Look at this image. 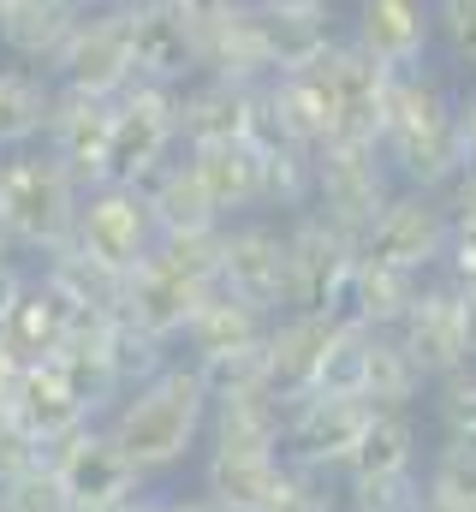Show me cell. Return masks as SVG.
<instances>
[{"label":"cell","instance_id":"1","mask_svg":"<svg viewBox=\"0 0 476 512\" xmlns=\"http://www.w3.org/2000/svg\"><path fill=\"white\" fill-rule=\"evenodd\" d=\"M102 429L114 435V447L131 459L143 483H167L173 471H185L203 453V429H209V387L197 364L173 358L149 382L125 387L114 411L102 417Z\"/></svg>","mask_w":476,"mask_h":512},{"label":"cell","instance_id":"2","mask_svg":"<svg viewBox=\"0 0 476 512\" xmlns=\"http://www.w3.org/2000/svg\"><path fill=\"white\" fill-rule=\"evenodd\" d=\"M375 149L393 173L399 191H447L465 173L459 155V90L447 66H423V72H399L387 84V108Z\"/></svg>","mask_w":476,"mask_h":512},{"label":"cell","instance_id":"3","mask_svg":"<svg viewBox=\"0 0 476 512\" xmlns=\"http://www.w3.org/2000/svg\"><path fill=\"white\" fill-rule=\"evenodd\" d=\"M84 185L36 143V149H12L0 155V227L12 256L42 262L72 239V215H78Z\"/></svg>","mask_w":476,"mask_h":512},{"label":"cell","instance_id":"4","mask_svg":"<svg viewBox=\"0 0 476 512\" xmlns=\"http://www.w3.org/2000/svg\"><path fill=\"white\" fill-rule=\"evenodd\" d=\"M179 155V114L167 84H131L114 96V126L102 149V185H143Z\"/></svg>","mask_w":476,"mask_h":512},{"label":"cell","instance_id":"5","mask_svg":"<svg viewBox=\"0 0 476 512\" xmlns=\"http://www.w3.org/2000/svg\"><path fill=\"white\" fill-rule=\"evenodd\" d=\"M453 239V215H447V197L435 191H393L387 209L363 227L357 256L375 262V268H399V274H441V256Z\"/></svg>","mask_w":476,"mask_h":512},{"label":"cell","instance_id":"6","mask_svg":"<svg viewBox=\"0 0 476 512\" xmlns=\"http://www.w3.org/2000/svg\"><path fill=\"white\" fill-rule=\"evenodd\" d=\"M393 191L399 185L375 143H322L310 155V209L352 239H363V227L387 209Z\"/></svg>","mask_w":476,"mask_h":512},{"label":"cell","instance_id":"7","mask_svg":"<svg viewBox=\"0 0 476 512\" xmlns=\"http://www.w3.org/2000/svg\"><path fill=\"white\" fill-rule=\"evenodd\" d=\"M42 465L54 471V483H60V495H66V507L72 512L125 507L131 495L155 489V483H143V477L131 471V459L119 453L114 435H108L96 417L78 423L72 435H60L54 447H42Z\"/></svg>","mask_w":476,"mask_h":512},{"label":"cell","instance_id":"8","mask_svg":"<svg viewBox=\"0 0 476 512\" xmlns=\"http://www.w3.org/2000/svg\"><path fill=\"white\" fill-rule=\"evenodd\" d=\"M369 423V405L352 393H304L286 405V423H280V459L304 477H328L340 483L346 459H352L357 435Z\"/></svg>","mask_w":476,"mask_h":512},{"label":"cell","instance_id":"9","mask_svg":"<svg viewBox=\"0 0 476 512\" xmlns=\"http://www.w3.org/2000/svg\"><path fill=\"white\" fill-rule=\"evenodd\" d=\"M215 292H227L262 316L286 310V227L274 215H238L221 227Z\"/></svg>","mask_w":476,"mask_h":512},{"label":"cell","instance_id":"10","mask_svg":"<svg viewBox=\"0 0 476 512\" xmlns=\"http://www.w3.org/2000/svg\"><path fill=\"white\" fill-rule=\"evenodd\" d=\"M155 239H161V227H155V215H149L137 185H102V179L84 185L78 215H72V245L90 262H102L114 274H131L143 256L155 251Z\"/></svg>","mask_w":476,"mask_h":512},{"label":"cell","instance_id":"11","mask_svg":"<svg viewBox=\"0 0 476 512\" xmlns=\"http://www.w3.org/2000/svg\"><path fill=\"white\" fill-rule=\"evenodd\" d=\"M280 227H286V310H334L340 316V292L352 280L357 239L340 233L334 221H322L316 209H298Z\"/></svg>","mask_w":476,"mask_h":512},{"label":"cell","instance_id":"12","mask_svg":"<svg viewBox=\"0 0 476 512\" xmlns=\"http://www.w3.org/2000/svg\"><path fill=\"white\" fill-rule=\"evenodd\" d=\"M310 78L322 90V108H328V143H375L393 78L375 60H363L346 36L310 60Z\"/></svg>","mask_w":476,"mask_h":512},{"label":"cell","instance_id":"13","mask_svg":"<svg viewBox=\"0 0 476 512\" xmlns=\"http://www.w3.org/2000/svg\"><path fill=\"white\" fill-rule=\"evenodd\" d=\"M119 24H125V42H131V66H137V84H191L203 72V48H197V24L167 6V0H114Z\"/></svg>","mask_w":476,"mask_h":512},{"label":"cell","instance_id":"14","mask_svg":"<svg viewBox=\"0 0 476 512\" xmlns=\"http://www.w3.org/2000/svg\"><path fill=\"white\" fill-rule=\"evenodd\" d=\"M209 292H215L209 280H197L191 268L167 262L161 251H149L131 274H125L119 322H131L137 334H149V340H161V346L179 352V334H185V322L197 316V304H203Z\"/></svg>","mask_w":476,"mask_h":512},{"label":"cell","instance_id":"15","mask_svg":"<svg viewBox=\"0 0 476 512\" xmlns=\"http://www.w3.org/2000/svg\"><path fill=\"white\" fill-rule=\"evenodd\" d=\"M363 60H375L387 78L435 66V18L429 0H352V18L340 30Z\"/></svg>","mask_w":476,"mask_h":512},{"label":"cell","instance_id":"16","mask_svg":"<svg viewBox=\"0 0 476 512\" xmlns=\"http://www.w3.org/2000/svg\"><path fill=\"white\" fill-rule=\"evenodd\" d=\"M48 78H54L60 90L102 96V102H114L119 90L137 84L131 42H125V24H119L114 6H96V12H84V18L72 24V36H66V48L54 54Z\"/></svg>","mask_w":476,"mask_h":512},{"label":"cell","instance_id":"17","mask_svg":"<svg viewBox=\"0 0 476 512\" xmlns=\"http://www.w3.org/2000/svg\"><path fill=\"white\" fill-rule=\"evenodd\" d=\"M340 334V316L334 310H280L262 334V387L292 405L304 393H316L322 382V358Z\"/></svg>","mask_w":476,"mask_h":512},{"label":"cell","instance_id":"18","mask_svg":"<svg viewBox=\"0 0 476 512\" xmlns=\"http://www.w3.org/2000/svg\"><path fill=\"white\" fill-rule=\"evenodd\" d=\"M393 340L411 352V364L435 382L447 370H459L471 352H465V292L447 280V274H429L411 298V310L399 316Z\"/></svg>","mask_w":476,"mask_h":512},{"label":"cell","instance_id":"19","mask_svg":"<svg viewBox=\"0 0 476 512\" xmlns=\"http://www.w3.org/2000/svg\"><path fill=\"white\" fill-rule=\"evenodd\" d=\"M179 114V149H209V143H256L262 126V90H244L227 78L197 72L191 84L173 90Z\"/></svg>","mask_w":476,"mask_h":512},{"label":"cell","instance_id":"20","mask_svg":"<svg viewBox=\"0 0 476 512\" xmlns=\"http://www.w3.org/2000/svg\"><path fill=\"white\" fill-rule=\"evenodd\" d=\"M292 483L280 453H197V495L221 512H274Z\"/></svg>","mask_w":476,"mask_h":512},{"label":"cell","instance_id":"21","mask_svg":"<svg viewBox=\"0 0 476 512\" xmlns=\"http://www.w3.org/2000/svg\"><path fill=\"white\" fill-rule=\"evenodd\" d=\"M108 126H114V102L78 96V90H60V84H54V108H48V126H42V149H48L78 185H96L102 149H108Z\"/></svg>","mask_w":476,"mask_h":512},{"label":"cell","instance_id":"22","mask_svg":"<svg viewBox=\"0 0 476 512\" xmlns=\"http://www.w3.org/2000/svg\"><path fill=\"white\" fill-rule=\"evenodd\" d=\"M108 328H114V316H78V328H72V340L48 358L54 364V376L66 382V393L84 405V417H108L114 411V399L125 393L114 376V352H108Z\"/></svg>","mask_w":476,"mask_h":512},{"label":"cell","instance_id":"23","mask_svg":"<svg viewBox=\"0 0 476 512\" xmlns=\"http://www.w3.org/2000/svg\"><path fill=\"white\" fill-rule=\"evenodd\" d=\"M429 447L435 441L423 429V411H369L340 483H352V477H411V471H423Z\"/></svg>","mask_w":476,"mask_h":512},{"label":"cell","instance_id":"24","mask_svg":"<svg viewBox=\"0 0 476 512\" xmlns=\"http://www.w3.org/2000/svg\"><path fill=\"white\" fill-rule=\"evenodd\" d=\"M72 328H78V310L30 268V280H24L12 316L0 322V346H6L18 364H48V358L72 340Z\"/></svg>","mask_w":476,"mask_h":512},{"label":"cell","instance_id":"25","mask_svg":"<svg viewBox=\"0 0 476 512\" xmlns=\"http://www.w3.org/2000/svg\"><path fill=\"white\" fill-rule=\"evenodd\" d=\"M197 185L209 191L215 215L238 221V215H262V155L256 143H209V149H185Z\"/></svg>","mask_w":476,"mask_h":512},{"label":"cell","instance_id":"26","mask_svg":"<svg viewBox=\"0 0 476 512\" xmlns=\"http://www.w3.org/2000/svg\"><path fill=\"white\" fill-rule=\"evenodd\" d=\"M78 18H84V12L66 6V0H12V6L0 12V54H6V66L48 72Z\"/></svg>","mask_w":476,"mask_h":512},{"label":"cell","instance_id":"27","mask_svg":"<svg viewBox=\"0 0 476 512\" xmlns=\"http://www.w3.org/2000/svg\"><path fill=\"white\" fill-rule=\"evenodd\" d=\"M280 423H286V405L268 387H250V393H233V399H209L203 447L209 453H280Z\"/></svg>","mask_w":476,"mask_h":512},{"label":"cell","instance_id":"28","mask_svg":"<svg viewBox=\"0 0 476 512\" xmlns=\"http://www.w3.org/2000/svg\"><path fill=\"white\" fill-rule=\"evenodd\" d=\"M268 322H274V316L238 304L227 292H209V298L197 304V316L185 322V334H179V358H185V364H209V358H221V352H250V346H262Z\"/></svg>","mask_w":476,"mask_h":512},{"label":"cell","instance_id":"29","mask_svg":"<svg viewBox=\"0 0 476 512\" xmlns=\"http://www.w3.org/2000/svg\"><path fill=\"white\" fill-rule=\"evenodd\" d=\"M6 405H12V417L24 423V435H30L36 447H54L60 435H72L78 423H90L84 405H78V399L66 393V382L54 376V364H24L18 382L6 387Z\"/></svg>","mask_w":476,"mask_h":512},{"label":"cell","instance_id":"30","mask_svg":"<svg viewBox=\"0 0 476 512\" xmlns=\"http://www.w3.org/2000/svg\"><path fill=\"white\" fill-rule=\"evenodd\" d=\"M137 191H143V203H149V215H155V227H161V233H215V227H227V221L215 215L209 191L197 185V173H191L185 149H179L161 173H149Z\"/></svg>","mask_w":476,"mask_h":512},{"label":"cell","instance_id":"31","mask_svg":"<svg viewBox=\"0 0 476 512\" xmlns=\"http://www.w3.org/2000/svg\"><path fill=\"white\" fill-rule=\"evenodd\" d=\"M417 274H399V268H375V262H352V280H346V292H340V316L357 322V328H375V334H393L399 328V316L411 310V298H417Z\"/></svg>","mask_w":476,"mask_h":512},{"label":"cell","instance_id":"32","mask_svg":"<svg viewBox=\"0 0 476 512\" xmlns=\"http://www.w3.org/2000/svg\"><path fill=\"white\" fill-rule=\"evenodd\" d=\"M78 316H119V292H125V274L114 268H102V262H90V256L78 251L72 239L60 245V251H48L42 262H30Z\"/></svg>","mask_w":476,"mask_h":512},{"label":"cell","instance_id":"33","mask_svg":"<svg viewBox=\"0 0 476 512\" xmlns=\"http://www.w3.org/2000/svg\"><path fill=\"white\" fill-rule=\"evenodd\" d=\"M423 393H429V376L411 364V352H405L393 334H375V328H369L357 399H363L369 411H423Z\"/></svg>","mask_w":476,"mask_h":512},{"label":"cell","instance_id":"34","mask_svg":"<svg viewBox=\"0 0 476 512\" xmlns=\"http://www.w3.org/2000/svg\"><path fill=\"white\" fill-rule=\"evenodd\" d=\"M54 108V78L30 66H0V155L36 149Z\"/></svg>","mask_w":476,"mask_h":512},{"label":"cell","instance_id":"35","mask_svg":"<svg viewBox=\"0 0 476 512\" xmlns=\"http://www.w3.org/2000/svg\"><path fill=\"white\" fill-rule=\"evenodd\" d=\"M262 155V215L286 221L298 209H310V155L316 149H298V143H256Z\"/></svg>","mask_w":476,"mask_h":512},{"label":"cell","instance_id":"36","mask_svg":"<svg viewBox=\"0 0 476 512\" xmlns=\"http://www.w3.org/2000/svg\"><path fill=\"white\" fill-rule=\"evenodd\" d=\"M423 411H429V435L435 441H465V435H476V358H465L447 376H435L429 393H423Z\"/></svg>","mask_w":476,"mask_h":512},{"label":"cell","instance_id":"37","mask_svg":"<svg viewBox=\"0 0 476 512\" xmlns=\"http://www.w3.org/2000/svg\"><path fill=\"white\" fill-rule=\"evenodd\" d=\"M435 18V66L476 78V0H429Z\"/></svg>","mask_w":476,"mask_h":512},{"label":"cell","instance_id":"38","mask_svg":"<svg viewBox=\"0 0 476 512\" xmlns=\"http://www.w3.org/2000/svg\"><path fill=\"white\" fill-rule=\"evenodd\" d=\"M108 352H114V376H119V387L149 382L155 370H167V364L179 358L173 346H161V340L137 334V328H131V322H119V316H114V328H108Z\"/></svg>","mask_w":476,"mask_h":512},{"label":"cell","instance_id":"39","mask_svg":"<svg viewBox=\"0 0 476 512\" xmlns=\"http://www.w3.org/2000/svg\"><path fill=\"white\" fill-rule=\"evenodd\" d=\"M197 376H203V387H209V399L250 393V387H262V346H250V352H221V358L197 364Z\"/></svg>","mask_w":476,"mask_h":512},{"label":"cell","instance_id":"40","mask_svg":"<svg viewBox=\"0 0 476 512\" xmlns=\"http://www.w3.org/2000/svg\"><path fill=\"white\" fill-rule=\"evenodd\" d=\"M0 512H72V507H66L54 471H48V465H30L24 477L0 483Z\"/></svg>","mask_w":476,"mask_h":512},{"label":"cell","instance_id":"41","mask_svg":"<svg viewBox=\"0 0 476 512\" xmlns=\"http://www.w3.org/2000/svg\"><path fill=\"white\" fill-rule=\"evenodd\" d=\"M30 465H42V447L24 435V423H18V417H12V405L0 399V483L24 477Z\"/></svg>","mask_w":476,"mask_h":512},{"label":"cell","instance_id":"42","mask_svg":"<svg viewBox=\"0 0 476 512\" xmlns=\"http://www.w3.org/2000/svg\"><path fill=\"white\" fill-rule=\"evenodd\" d=\"M274 512H340V483L292 471V483H286V495H280V507Z\"/></svg>","mask_w":476,"mask_h":512},{"label":"cell","instance_id":"43","mask_svg":"<svg viewBox=\"0 0 476 512\" xmlns=\"http://www.w3.org/2000/svg\"><path fill=\"white\" fill-rule=\"evenodd\" d=\"M441 274H447L459 292H476V227H453L447 256H441Z\"/></svg>","mask_w":476,"mask_h":512},{"label":"cell","instance_id":"44","mask_svg":"<svg viewBox=\"0 0 476 512\" xmlns=\"http://www.w3.org/2000/svg\"><path fill=\"white\" fill-rule=\"evenodd\" d=\"M441 197H447V215H453V227H476V173H471V167H465V173H459V179H453Z\"/></svg>","mask_w":476,"mask_h":512},{"label":"cell","instance_id":"45","mask_svg":"<svg viewBox=\"0 0 476 512\" xmlns=\"http://www.w3.org/2000/svg\"><path fill=\"white\" fill-rule=\"evenodd\" d=\"M24 280H30V262L0 256V322L12 316V304H18V292H24Z\"/></svg>","mask_w":476,"mask_h":512},{"label":"cell","instance_id":"46","mask_svg":"<svg viewBox=\"0 0 476 512\" xmlns=\"http://www.w3.org/2000/svg\"><path fill=\"white\" fill-rule=\"evenodd\" d=\"M459 155H465V167L476 173V84L459 90Z\"/></svg>","mask_w":476,"mask_h":512},{"label":"cell","instance_id":"47","mask_svg":"<svg viewBox=\"0 0 476 512\" xmlns=\"http://www.w3.org/2000/svg\"><path fill=\"white\" fill-rule=\"evenodd\" d=\"M262 12H280V18H334L340 0H256Z\"/></svg>","mask_w":476,"mask_h":512},{"label":"cell","instance_id":"48","mask_svg":"<svg viewBox=\"0 0 476 512\" xmlns=\"http://www.w3.org/2000/svg\"><path fill=\"white\" fill-rule=\"evenodd\" d=\"M167 6H179V12H185V18H191L197 30H209L215 18H227L233 6H244V0H167Z\"/></svg>","mask_w":476,"mask_h":512},{"label":"cell","instance_id":"49","mask_svg":"<svg viewBox=\"0 0 476 512\" xmlns=\"http://www.w3.org/2000/svg\"><path fill=\"white\" fill-rule=\"evenodd\" d=\"M18 370H24V364H18V358H12V352L0 346V399H6V387L18 382Z\"/></svg>","mask_w":476,"mask_h":512},{"label":"cell","instance_id":"50","mask_svg":"<svg viewBox=\"0 0 476 512\" xmlns=\"http://www.w3.org/2000/svg\"><path fill=\"white\" fill-rule=\"evenodd\" d=\"M465 352L476 358V292H465Z\"/></svg>","mask_w":476,"mask_h":512},{"label":"cell","instance_id":"51","mask_svg":"<svg viewBox=\"0 0 476 512\" xmlns=\"http://www.w3.org/2000/svg\"><path fill=\"white\" fill-rule=\"evenodd\" d=\"M173 512H221V507H209L203 495H173Z\"/></svg>","mask_w":476,"mask_h":512},{"label":"cell","instance_id":"52","mask_svg":"<svg viewBox=\"0 0 476 512\" xmlns=\"http://www.w3.org/2000/svg\"><path fill=\"white\" fill-rule=\"evenodd\" d=\"M66 6H78V12H96V6H114V0H66Z\"/></svg>","mask_w":476,"mask_h":512},{"label":"cell","instance_id":"53","mask_svg":"<svg viewBox=\"0 0 476 512\" xmlns=\"http://www.w3.org/2000/svg\"><path fill=\"white\" fill-rule=\"evenodd\" d=\"M447 447H465V453L476 459V435H465V441H447Z\"/></svg>","mask_w":476,"mask_h":512},{"label":"cell","instance_id":"54","mask_svg":"<svg viewBox=\"0 0 476 512\" xmlns=\"http://www.w3.org/2000/svg\"><path fill=\"white\" fill-rule=\"evenodd\" d=\"M0 256H12V245H6V227H0Z\"/></svg>","mask_w":476,"mask_h":512},{"label":"cell","instance_id":"55","mask_svg":"<svg viewBox=\"0 0 476 512\" xmlns=\"http://www.w3.org/2000/svg\"><path fill=\"white\" fill-rule=\"evenodd\" d=\"M6 6H12V0H0V12H6Z\"/></svg>","mask_w":476,"mask_h":512}]
</instances>
